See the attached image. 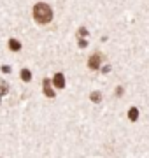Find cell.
<instances>
[{
	"instance_id": "obj_1",
	"label": "cell",
	"mask_w": 149,
	"mask_h": 158,
	"mask_svg": "<svg viewBox=\"0 0 149 158\" xmlns=\"http://www.w3.org/2000/svg\"><path fill=\"white\" fill-rule=\"evenodd\" d=\"M34 18L39 23H49L53 19V11L47 4H37L34 7Z\"/></svg>"
},
{
	"instance_id": "obj_2",
	"label": "cell",
	"mask_w": 149,
	"mask_h": 158,
	"mask_svg": "<svg viewBox=\"0 0 149 158\" xmlns=\"http://www.w3.org/2000/svg\"><path fill=\"white\" fill-rule=\"evenodd\" d=\"M102 58H100V55L98 53H95V55H91L90 56V60H88V65H90V69H93V70H97L100 65H102Z\"/></svg>"
},
{
	"instance_id": "obj_3",
	"label": "cell",
	"mask_w": 149,
	"mask_h": 158,
	"mask_svg": "<svg viewBox=\"0 0 149 158\" xmlns=\"http://www.w3.org/2000/svg\"><path fill=\"white\" fill-rule=\"evenodd\" d=\"M53 85L56 86V88H63V86H65V77H63V74H56V76L53 77Z\"/></svg>"
},
{
	"instance_id": "obj_4",
	"label": "cell",
	"mask_w": 149,
	"mask_h": 158,
	"mask_svg": "<svg viewBox=\"0 0 149 158\" xmlns=\"http://www.w3.org/2000/svg\"><path fill=\"white\" fill-rule=\"evenodd\" d=\"M44 93H46L47 97H54V91L51 90V86H49V81H44Z\"/></svg>"
},
{
	"instance_id": "obj_5",
	"label": "cell",
	"mask_w": 149,
	"mask_h": 158,
	"mask_svg": "<svg viewBox=\"0 0 149 158\" xmlns=\"http://www.w3.org/2000/svg\"><path fill=\"white\" fill-rule=\"evenodd\" d=\"M128 118L132 119V121H135V119L139 118V109L137 107H132L130 111H128Z\"/></svg>"
},
{
	"instance_id": "obj_6",
	"label": "cell",
	"mask_w": 149,
	"mask_h": 158,
	"mask_svg": "<svg viewBox=\"0 0 149 158\" xmlns=\"http://www.w3.org/2000/svg\"><path fill=\"white\" fill-rule=\"evenodd\" d=\"M9 48H11V51H19V49H21V44H19L18 40L11 39V40H9Z\"/></svg>"
},
{
	"instance_id": "obj_7",
	"label": "cell",
	"mask_w": 149,
	"mask_h": 158,
	"mask_svg": "<svg viewBox=\"0 0 149 158\" xmlns=\"http://www.w3.org/2000/svg\"><path fill=\"white\" fill-rule=\"evenodd\" d=\"M21 79H23V81H30V79H32V72L26 70V69H23V70H21Z\"/></svg>"
},
{
	"instance_id": "obj_8",
	"label": "cell",
	"mask_w": 149,
	"mask_h": 158,
	"mask_svg": "<svg viewBox=\"0 0 149 158\" xmlns=\"http://www.w3.org/2000/svg\"><path fill=\"white\" fill-rule=\"evenodd\" d=\"M7 91H9V86H7L6 81H0V95H6Z\"/></svg>"
},
{
	"instance_id": "obj_9",
	"label": "cell",
	"mask_w": 149,
	"mask_h": 158,
	"mask_svg": "<svg viewBox=\"0 0 149 158\" xmlns=\"http://www.w3.org/2000/svg\"><path fill=\"white\" fill-rule=\"evenodd\" d=\"M90 98H91V102H100V100H102V95H100L98 91H93Z\"/></svg>"
},
{
	"instance_id": "obj_10",
	"label": "cell",
	"mask_w": 149,
	"mask_h": 158,
	"mask_svg": "<svg viewBox=\"0 0 149 158\" xmlns=\"http://www.w3.org/2000/svg\"><path fill=\"white\" fill-rule=\"evenodd\" d=\"M84 35H88L86 28H81L79 32H77V37H79V39H83V37H84Z\"/></svg>"
}]
</instances>
